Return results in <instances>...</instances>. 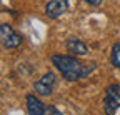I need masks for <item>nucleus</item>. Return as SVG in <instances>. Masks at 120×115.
<instances>
[{"label": "nucleus", "mask_w": 120, "mask_h": 115, "mask_svg": "<svg viewBox=\"0 0 120 115\" xmlns=\"http://www.w3.org/2000/svg\"><path fill=\"white\" fill-rule=\"evenodd\" d=\"M52 63L62 74V77L68 82H77L80 78H85L97 68L95 62L83 65L72 55H52Z\"/></svg>", "instance_id": "obj_1"}, {"label": "nucleus", "mask_w": 120, "mask_h": 115, "mask_svg": "<svg viewBox=\"0 0 120 115\" xmlns=\"http://www.w3.org/2000/svg\"><path fill=\"white\" fill-rule=\"evenodd\" d=\"M118 107H120V87L117 83H112L105 90L103 112H105V115H115Z\"/></svg>", "instance_id": "obj_2"}, {"label": "nucleus", "mask_w": 120, "mask_h": 115, "mask_svg": "<svg viewBox=\"0 0 120 115\" xmlns=\"http://www.w3.org/2000/svg\"><path fill=\"white\" fill-rule=\"evenodd\" d=\"M0 38H2V45L8 50L19 48L23 42L22 35H19L8 23H2V27H0Z\"/></svg>", "instance_id": "obj_3"}, {"label": "nucleus", "mask_w": 120, "mask_h": 115, "mask_svg": "<svg viewBox=\"0 0 120 115\" xmlns=\"http://www.w3.org/2000/svg\"><path fill=\"white\" fill-rule=\"evenodd\" d=\"M68 8H70L68 0H50L45 7V15L49 19H58L65 12H68Z\"/></svg>", "instance_id": "obj_4"}, {"label": "nucleus", "mask_w": 120, "mask_h": 115, "mask_svg": "<svg viewBox=\"0 0 120 115\" xmlns=\"http://www.w3.org/2000/svg\"><path fill=\"white\" fill-rule=\"evenodd\" d=\"M55 82H57L55 74L49 72V74H45V75H43L38 82H35L34 89H35V92H37V93H40V95H50V93L53 92Z\"/></svg>", "instance_id": "obj_5"}, {"label": "nucleus", "mask_w": 120, "mask_h": 115, "mask_svg": "<svg viewBox=\"0 0 120 115\" xmlns=\"http://www.w3.org/2000/svg\"><path fill=\"white\" fill-rule=\"evenodd\" d=\"M65 47H67V52L73 53L75 57H82V55L88 53V47L85 45V42H82L80 38H75V37H70L65 42Z\"/></svg>", "instance_id": "obj_6"}, {"label": "nucleus", "mask_w": 120, "mask_h": 115, "mask_svg": "<svg viewBox=\"0 0 120 115\" xmlns=\"http://www.w3.org/2000/svg\"><path fill=\"white\" fill-rule=\"evenodd\" d=\"M47 105L42 104V100L35 95H27V112L28 115H45Z\"/></svg>", "instance_id": "obj_7"}, {"label": "nucleus", "mask_w": 120, "mask_h": 115, "mask_svg": "<svg viewBox=\"0 0 120 115\" xmlns=\"http://www.w3.org/2000/svg\"><path fill=\"white\" fill-rule=\"evenodd\" d=\"M110 60H112V65L115 68H120V42L112 47V55H110Z\"/></svg>", "instance_id": "obj_8"}, {"label": "nucleus", "mask_w": 120, "mask_h": 115, "mask_svg": "<svg viewBox=\"0 0 120 115\" xmlns=\"http://www.w3.org/2000/svg\"><path fill=\"white\" fill-rule=\"evenodd\" d=\"M45 115H64V113L60 112L57 107H53V105H47V108H45Z\"/></svg>", "instance_id": "obj_9"}, {"label": "nucleus", "mask_w": 120, "mask_h": 115, "mask_svg": "<svg viewBox=\"0 0 120 115\" xmlns=\"http://www.w3.org/2000/svg\"><path fill=\"white\" fill-rule=\"evenodd\" d=\"M85 4H88V5H92V7H98V5H102V0H83Z\"/></svg>", "instance_id": "obj_10"}]
</instances>
